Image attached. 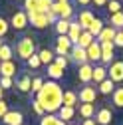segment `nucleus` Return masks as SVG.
Listing matches in <instances>:
<instances>
[{
	"label": "nucleus",
	"mask_w": 123,
	"mask_h": 125,
	"mask_svg": "<svg viewBox=\"0 0 123 125\" xmlns=\"http://www.w3.org/2000/svg\"><path fill=\"white\" fill-rule=\"evenodd\" d=\"M36 99L42 103V107L46 109V113H58V109L62 107V97H64V91H62L58 82H44L42 89L36 93Z\"/></svg>",
	"instance_id": "obj_1"
},
{
	"label": "nucleus",
	"mask_w": 123,
	"mask_h": 125,
	"mask_svg": "<svg viewBox=\"0 0 123 125\" xmlns=\"http://www.w3.org/2000/svg\"><path fill=\"white\" fill-rule=\"evenodd\" d=\"M14 52H16V56L24 62H28L30 58H32L36 54V40L32 36H24L16 42V46H14Z\"/></svg>",
	"instance_id": "obj_2"
},
{
	"label": "nucleus",
	"mask_w": 123,
	"mask_h": 125,
	"mask_svg": "<svg viewBox=\"0 0 123 125\" xmlns=\"http://www.w3.org/2000/svg\"><path fill=\"white\" fill-rule=\"evenodd\" d=\"M107 77H109L113 83H121V82H123V62H121V60H115V62L109 64Z\"/></svg>",
	"instance_id": "obj_3"
},
{
	"label": "nucleus",
	"mask_w": 123,
	"mask_h": 125,
	"mask_svg": "<svg viewBox=\"0 0 123 125\" xmlns=\"http://www.w3.org/2000/svg\"><path fill=\"white\" fill-rule=\"evenodd\" d=\"M72 48H73V44L70 42L68 36H58V40H56V54L58 56H66L68 58Z\"/></svg>",
	"instance_id": "obj_4"
},
{
	"label": "nucleus",
	"mask_w": 123,
	"mask_h": 125,
	"mask_svg": "<svg viewBox=\"0 0 123 125\" xmlns=\"http://www.w3.org/2000/svg\"><path fill=\"white\" fill-rule=\"evenodd\" d=\"M10 26H12L14 30H18V32H22V30L28 26V16H26V12H24V10L14 12L12 18H10Z\"/></svg>",
	"instance_id": "obj_5"
},
{
	"label": "nucleus",
	"mask_w": 123,
	"mask_h": 125,
	"mask_svg": "<svg viewBox=\"0 0 123 125\" xmlns=\"http://www.w3.org/2000/svg\"><path fill=\"white\" fill-rule=\"evenodd\" d=\"M70 60L73 62V64H78V66L89 64V62H87V50L80 48V46H73V48H72V52H70Z\"/></svg>",
	"instance_id": "obj_6"
},
{
	"label": "nucleus",
	"mask_w": 123,
	"mask_h": 125,
	"mask_svg": "<svg viewBox=\"0 0 123 125\" xmlns=\"http://www.w3.org/2000/svg\"><path fill=\"white\" fill-rule=\"evenodd\" d=\"M95 97H97V91H95V87H91V85H83L80 89V93H78V99L82 103H93Z\"/></svg>",
	"instance_id": "obj_7"
},
{
	"label": "nucleus",
	"mask_w": 123,
	"mask_h": 125,
	"mask_svg": "<svg viewBox=\"0 0 123 125\" xmlns=\"http://www.w3.org/2000/svg\"><path fill=\"white\" fill-rule=\"evenodd\" d=\"M93 20H95V16H93V12H91V10H82L75 22L80 24V28L83 30V32H87V28L91 26V22H93Z\"/></svg>",
	"instance_id": "obj_8"
},
{
	"label": "nucleus",
	"mask_w": 123,
	"mask_h": 125,
	"mask_svg": "<svg viewBox=\"0 0 123 125\" xmlns=\"http://www.w3.org/2000/svg\"><path fill=\"white\" fill-rule=\"evenodd\" d=\"M91 73H93V66L91 64H83V66H78V80L82 83H89L91 82Z\"/></svg>",
	"instance_id": "obj_9"
},
{
	"label": "nucleus",
	"mask_w": 123,
	"mask_h": 125,
	"mask_svg": "<svg viewBox=\"0 0 123 125\" xmlns=\"http://www.w3.org/2000/svg\"><path fill=\"white\" fill-rule=\"evenodd\" d=\"M111 119H113V111L109 107H101L99 111L95 113V123L97 125H109Z\"/></svg>",
	"instance_id": "obj_10"
},
{
	"label": "nucleus",
	"mask_w": 123,
	"mask_h": 125,
	"mask_svg": "<svg viewBox=\"0 0 123 125\" xmlns=\"http://www.w3.org/2000/svg\"><path fill=\"white\" fill-rule=\"evenodd\" d=\"M26 16H28V24H32L34 28H46L48 26V18H46V14H42V12L26 14Z\"/></svg>",
	"instance_id": "obj_11"
},
{
	"label": "nucleus",
	"mask_w": 123,
	"mask_h": 125,
	"mask_svg": "<svg viewBox=\"0 0 123 125\" xmlns=\"http://www.w3.org/2000/svg\"><path fill=\"white\" fill-rule=\"evenodd\" d=\"M113 50H115L113 42L101 44V62H103V64H111V62H113Z\"/></svg>",
	"instance_id": "obj_12"
},
{
	"label": "nucleus",
	"mask_w": 123,
	"mask_h": 125,
	"mask_svg": "<svg viewBox=\"0 0 123 125\" xmlns=\"http://www.w3.org/2000/svg\"><path fill=\"white\" fill-rule=\"evenodd\" d=\"M87 62H101V44L97 40L87 48Z\"/></svg>",
	"instance_id": "obj_13"
},
{
	"label": "nucleus",
	"mask_w": 123,
	"mask_h": 125,
	"mask_svg": "<svg viewBox=\"0 0 123 125\" xmlns=\"http://www.w3.org/2000/svg\"><path fill=\"white\" fill-rule=\"evenodd\" d=\"M4 125H22L24 123V115L20 111H8L4 117H2Z\"/></svg>",
	"instance_id": "obj_14"
},
{
	"label": "nucleus",
	"mask_w": 123,
	"mask_h": 125,
	"mask_svg": "<svg viewBox=\"0 0 123 125\" xmlns=\"http://www.w3.org/2000/svg\"><path fill=\"white\" fill-rule=\"evenodd\" d=\"M16 75V64L14 62H0V77H14Z\"/></svg>",
	"instance_id": "obj_15"
},
{
	"label": "nucleus",
	"mask_w": 123,
	"mask_h": 125,
	"mask_svg": "<svg viewBox=\"0 0 123 125\" xmlns=\"http://www.w3.org/2000/svg\"><path fill=\"white\" fill-rule=\"evenodd\" d=\"M82 32H83V30L80 28V24H78V22H72V24H70V32H68V38H70V42H72L73 46H78Z\"/></svg>",
	"instance_id": "obj_16"
},
{
	"label": "nucleus",
	"mask_w": 123,
	"mask_h": 125,
	"mask_svg": "<svg viewBox=\"0 0 123 125\" xmlns=\"http://www.w3.org/2000/svg\"><path fill=\"white\" fill-rule=\"evenodd\" d=\"M78 93H75L73 89H68L64 91V97H62V105H66V107H75L78 105Z\"/></svg>",
	"instance_id": "obj_17"
},
{
	"label": "nucleus",
	"mask_w": 123,
	"mask_h": 125,
	"mask_svg": "<svg viewBox=\"0 0 123 125\" xmlns=\"http://www.w3.org/2000/svg\"><path fill=\"white\" fill-rule=\"evenodd\" d=\"M115 32H117V30H113L111 26H105L103 30H101V34L95 38L99 44H105V42H113V38H115Z\"/></svg>",
	"instance_id": "obj_18"
},
{
	"label": "nucleus",
	"mask_w": 123,
	"mask_h": 125,
	"mask_svg": "<svg viewBox=\"0 0 123 125\" xmlns=\"http://www.w3.org/2000/svg\"><path fill=\"white\" fill-rule=\"evenodd\" d=\"M16 87L22 93H28L30 89H32V77H30V75H20L18 80H16Z\"/></svg>",
	"instance_id": "obj_19"
},
{
	"label": "nucleus",
	"mask_w": 123,
	"mask_h": 125,
	"mask_svg": "<svg viewBox=\"0 0 123 125\" xmlns=\"http://www.w3.org/2000/svg\"><path fill=\"white\" fill-rule=\"evenodd\" d=\"M103 80H107V70H105L103 66H93V73H91V82H95V83L99 85Z\"/></svg>",
	"instance_id": "obj_20"
},
{
	"label": "nucleus",
	"mask_w": 123,
	"mask_h": 125,
	"mask_svg": "<svg viewBox=\"0 0 123 125\" xmlns=\"http://www.w3.org/2000/svg\"><path fill=\"white\" fill-rule=\"evenodd\" d=\"M73 115H75V107H66V105H62V107L58 109V117H60L62 121H72Z\"/></svg>",
	"instance_id": "obj_21"
},
{
	"label": "nucleus",
	"mask_w": 123,
	"mask_h": 125,
	"mask_svg": "<svg viewBox=\"0 0 123 125\" xmlns=\"http://www.w3.org/2000/svg\"><path fill=\"white\" fill-rule=\"evenodd\" d=\"M70 24H72V20H64V18H60V20L54 24L58 36H68V32H70Z\"/></svg>",
	"instance_id": "obj_22"
},
{
	"label": "nucleus",
	"mask_w": 123,
	"mask_h": 125,
	"mask_svg": "<svg viewBox=\"0 0 123 125\" xmlns=\"http://www.w3.org/2000/svg\"><path fill=\"white\" fill-rule=\"evenodd\" d=\"M38 54V58H40V62H42V64H46V66H50L52 64V62H54V52L50 50V48H42L40 52H36Z\"/></svg>",
	"instance_id": "obj_23"
},
{
	"label": "nucleus",
	"mask_w": 123,
	"mask_h": 125,
	"mask_svg": "<svg viewBox=\"0 0 123 125\" xmlns=\"http://www.w3.org/2000/svg\"><path fill=\"white\" fill-rule=\"evenodd\" d=\"M80 115H82L83 119H91V117L95 115L93 103H80Z\"/></svg>",
	"instance_id": "obj_24"
},
{
	"label": "nucleus",
	"mask_w": 123,
	"mask_h": 125,
	"mask_svg": "<svg viewBox=\"0 0 123 125\" xmlns=\"http://www.w3.org/2000/svg\"><path fill=\"white\" fill-rule=\"evenodd\" d=\"M105 26H103V20H99V18H95L93 22H91V26L87 28V32L91 34V36H93V38H97L99 34H101V30H103Z\"/></svg>",
	"instance_id": "obj_25"
},
{
	"label": "nucleus",
	"mask_w": 123,
	"mask_h": 125,
	"mask_svg": "<svg viewBox=\"0 0 123 125\" xmlns=\"http://www.w3.org/2000/svg\"><path fill=\"white\" fill-rule=\"evenodd\" d=\"M12 56H14V48L8 44H2V48H0V62H12Z\"/></svg>",
	"instance_id": "obj_26"
},
{
	"label": "nucleus",
	"mask_w": 123,
	"mask_h": 125,
	"mask_svg": "<svg viewBox=\"0 0 123 125\" xmlns=\"http://www.w3.org/2000/svg\"><path fill=\"white\" fill-rule=\"evenodd\" d=\"M93 42H95V38L91 36L89 32H82V36H80V42H78V46H80V48H83V50H87V48H89V46L93 44Z\"/></svg>",
	"instance_id": "obj_27"
},
{
	"label": "nucleus",
	"mask_w": 123,
	"mask_h": 125,
	"mask_svg": "<svg viewBox=\"0 0 123 125\" xmlns=\"http://www.w3.org/2000/svg\"><path fill=\"white\" fill-rule=\"evenodd\" d=\"M62 75H64V70H62V68H58L54 62H52V64L48 66V77H50L52 82H56V80H60Z\"/></svg>",
	"instance_id": "obj_28"
},
{
	"label": "nucleus",
	"mask_w": 123,
	"mask_h": 125,
	"mask_svg": "<svg viewBox=\"0 0 123 125\" xmlns=\"http://www.w3.org/2000/svg\"><path fill=\"white\" fill-rule=\"evenodd\" d=\"M24 12L26 14L40 12V0H24Z\"/></svg>",
	"instance_id": "obj_29"
},
{
	"label": "nucleus",
	"mask_w": 123,
	"mask_h": 125,
	"mask_svg": "<svg viewBox=\"0 0 123 125\" xmlns=\"http://www.w3.org/2000/svg\"><path fill=\"white\" fill-rule=\"evenodd\" d=\"M109 22H111V28L113 30H123V10L117 12V14H111Z\"/></svg>",
	"instance_id": "obj_30"
},
{
	"label": "nucleus",
	"mask_w": 123,
	"mask_h": 125,
	"mask_svg": "<svg viewBox=\"0 0 123 125\" xmlns=\"http://www.w3.org/2000/svg\"><path fill=\"white\" fill-rule=\"evenodd\" d=\"M111 101H113L115 107H123V85H119V87L113 89V93H111Z\"/></svg>",
	"instance_id": "obj_31"
},
{
	"label": "nucleus",
	"mask_w": 123,
	"mask_h": 125,
	"mask_svg": "<svg viewBox=\"0 0 123 125\" xmlns=\"http://www.w3.org/2000/svg\"><path fill=\"white\" fill-rule=\"evenodd\" d=\"M113 89H115V83L107 77V80H103L101 83H99V93H103V95H109V93H113Z\"/></svg>",
	"instance_id": "obj_32"
},
{
	"label": "nucleus",
	"mask_w": 123,
	"mask_h": 125,
	"mask_svg": "<svg viewBox=\"0 0 123 125\" xmlns=\"http://www.w3.org/2000/svg\"><path fill=\"white\" fill-rule=\"evenodd\" d=\"M58 123H60V117L54 115V113H48L40 119V125H58Z\"/></svg>",
	"instance_id": "obj_33"
},
{
	"label": "nucleus",
	"mask_w": 123,
	"mask_h": 125,
	"mask_svg": "<svg viewBox=\"0 0 123 125\" xmlns=\"http://www.w3.org/2000/svg\"><path fill=\"white\" fill-rule=\"evenodd\" d=\"M107 10H109V16L121 12V2H119V0H109V2H107Z\"/></svg>",
	"instance_id": "obj_34"
},
{
	"label": "nucleus",
	"mask_w": 123,
	"mask_h": 125,
	"mask_svg": "<svg viewBox=\"0 0 123 125\" xmlns=\"http://www.w3.org/2000/svg\"><path fill=\"white\" fill-rule=\"evenodd\" d=\"M54 6V0H40V12L46 14V12H50Z\"/></svg>",
	"instance_id": "obj_35"
},
{
	"label": "nucleus",
	"mask_w": 123,
	"mask_h": 125,
	"mask_svg": "<svg viewBox=\"0 0 123 125\" xmlns=\"http://www.w3.org/2000/svg\"><path fill=\"white\" fill-rule=\"evenodd\" d=\"M8 28H10V22H8L6 18H2V16H0V38L8 34Z\"/></svg>",
	"instance_id": "obj_36"
},
{
	"label": "nucleus",
	"mask_w": 123,
	"mask_h": 125,
	"mask_svg": "<svg viewBox=\"0 0 123 125\" xmlns=\"http://www.w3.org/2000/svg\"><path fill=\"white\" fill-rule=\"evenodd\" d=\"M54 64H56L58 68H62V70H66V68H68V58H66V56H56V58H54Z\"/></svg>",
	"instance_id": "obj_37"
},
{
	"label": "nucleus",
	"mask_w": 123,
	"mask_h": 125,
	"mask_svg": "<svg viewBox=\"0 0 123 125\" xmlns=\"http://www.w3.org/2000/svg\"><path fill=\"white\" fill-rule=\"evenodd\" d=\"M26 64H28V68H32V70H36V68H40V66H42V62H40L38 54H34L32 58H30V60L26 62Z\"/></svg>",
	"instance_id": "obj_38"
},
{
	"label": "nucleus",
	"mask_w": 123,
	"mask_h": 125,
	"mask_svg": "<svg viewBox=\"0 0 123 125\" xmlns=\"http://www.w3.org/2000/svg\"><path fill=\"white\" fill-rule=\"evenodd\" d=\"M42 85H44V80H42V77H32V91H34V93H38V91L42 89Z\"/></svg>",
	"instance_id": "obj_39"
},
{
	"label": "nucleus",
	"mask_w": 123,
	"mask_h": 125,
	"mask_svg": "<svg viewBox=\"0 0 123 125\" xmlns=\"http://www.w3.org/2000/svg\"><path fill=\"white\" fill-rule=\"evenodd\" d=\"M32 109H34V111H36V113H38V115H42V117H44V115H46V109H44V107H42V103H40V101H38V99H34V101H32Z\"/></svg>",
	"instance_id": "obj_40"
},
{
	"label": "nucleus",
	"mask_w": 123,
	"mask_h": 125,
	"mask_svg": "<svg viewBox=\"0 0 123 125\" xmlns=\"http://www.w3.org/2000/svg\"><path fill=\"white\" fill-rule=\"evenodd\" d=\"M113 46H117V48H123V32H121V30H117V32H115Z\"/></svg>",
	"instance_id": "obj_41"
},
{
	"label": "nucleus",
	"mask_w": 123,
	"mask_h": 125,
	"mask_svg": "<svg viewBox=\"0 0 123 125\" xmlns=\"http://www.w3.org/2000/svg\"><path fill=\"white\" fill-rule=\"evenodd\" d=\"M14 85V80L12 77H0V87L2 89H8V87H12Z\"/></svg>",
	"instance_id": "obj_42"
},
{
	"label": "nucleus",
	"mask_w": 123,
	"mask_h": 125,
	"mask_svg": "<svg viewBox=\"0 0 123 125\" xmlns=\"http://www.w3.org/2000/svg\"><path fill=\"white\" fill-rule=\"evenodd\" d=\"M46 18H48V24H56V22L60 20V18H58V14L52 12V10H50V12H46Z\"/></svg>",
	"instance_id": "obj_43"
},
{
	"label": "nucleus",
	"mask_w": 123,
	"mask_h": 125,
	"mask_svg": "<svg viewBox=\"0 0 123 125\" xmlns=\"http://www.w3.org/2000/svg\"><path fill=\"white\" fill-rule=\"evenodd\" d=\"M8 111H10V109H8V103H6L4 99H0V119H2Z\"/></svg>",
	"instance_id": "obj_44"
},
{
	"label": "nucleus",
	"mask_w": 123,
	"mask_h": 125,
	"mask_svg": "<svg viewBox=\"0 0 123 125\" xmlns=\"http://www.w3.org/2000/svg\"><path fill=\"white\" fill-rule=\"evenodd\" d=\"M91 2H93L95 6H107V2H109V0H91Z\"/></svg>",
	"instance_id": "obj_45"
},
{
	"label": "nucleus",
	"mask_w": 123,
	"mask_h": 125,
	"mask_svg": "<svg viewBox=\"0 0 123 125\" xmlns=\"http://www.w3.org/2000/svg\"><path fill=\"white\" fill-rule=\"evenodd\" d=\"M82 125H97V123H95V119H83Z\"/></svg>",
	"instance_id": "obj_46"
},
{
	"label": "nucleus",
	"mask_w": 123,
	"mask_h": 125,
	"mask_svg": "<svg viewBox=\"0 0 123 125\" xmlns=\"http://www.w3.org/2000/svg\"><path fill=\"white\" fill-rule=\"evenodd\" d=\"M78 4H82V6H87V4H91V0H75Z\"/></svg>",
	"instance_id": "obj_47"
},
{
	"label": "nucleus",
	"mask_w": 123,
	"mask_h": 125,
	"mask_svg": "<svg viewBox=\"0 0 123 125\" xmlns=\"http://www.w3.org/2000/svg\"><path fill=\"white\" fill-rule=\"evenodd\" d=\"M0 99H4V89L0 87Z\"/></svg>",
	"instance_id": "obj_48"
},
{
	"label": "nucleus",
	"mask_w": 123,
	"mask_h": 125,
	"mask_svg": "<svg viewBox=\"0 0 123 125\" xmlns=\"http://www.w3.org/2000/svg\"><path fill=\"white\" fill-rule=\"evenodd\" d=\"M54 2H70V0H54Z\"/></svg>",
	"instance_id": "obj_49"
},
{
	"label": "nucleus",
	"mask_w": 123,
	"mask_h": 125,
	"mask_svg": "<svg viewBox=\"0 0 123 125\" xmlns=\"http://www.w3.org/2000/svg\"><path fill=\"white\" fill-rule=\"evenodd\" d=\"M0 48H2V40H0Z\"/></svg>",
	"instance_id": "obj_50"
},
{
	"label": "nucleus",
	"mask_w": 123,
	"mask_h": 125,
	"mask_svg": "<svg viewBox=\"0 0 123 125\" xmlns=\"http://www.w3.org/2000/svg\"><path fill=\"white\" fill-rule=\"evenodd\" d=\"M121 32H123V30H121Z\"/></svg>",
	"instance_id": "obj_51"
}]
</instances>
